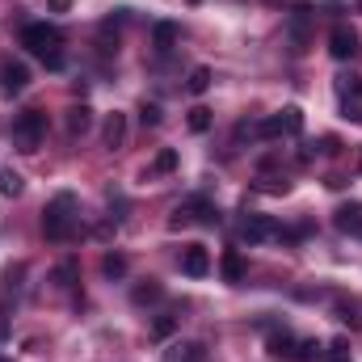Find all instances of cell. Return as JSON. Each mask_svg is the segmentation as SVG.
Returning <instances> with one entry per match:
<instances>
[{
	"mask_svg": "<svg viewBox=\"0 0 362 362\" xmlns=\"http://www.w3.org/2000/svg\"><path fill=\"white\" fill-rule=\"evenodd\" d=\"M266 346H270L274 358H295V337H291L286 329H282V333H270V341H266Z\"/></svg>",
	"mask_w": 362,
	"mask_h": 362,
	"instance_id": "17",
	"label": "cell"
},
{
	"mask_svg": "<svg viewBox=\"0 0 362 362\" xmlns=\"http://www.w3.org/2000/svg\"><path fill=\"white\" fill-rule=\"evenodd\" d=\"M325 358H329V362H354V358H350V341H346V337L329 341V346H325Z\"/></svg>",
	"mask_w": 362,
	"mask_h": 362,
	"instance_id": "22",
	"label": "cell"
},
{
	"mask_svg": "<svg viewBox=\"0 0 362 362\" xmlns=\"http://www.w3.org/2000/svg\"><path fill=\"white\" fill-rule=\"evenodd\" d=\"M185 89L194 93V97H198V93H206V89H211V68H194V72H189V81H185Z\"/></svg>",
	"mask_w": 362,
	"mask_h": 362,
	"instance_id": "19",
	"label": "cell"
},
{
	"mask_svg": "<svg viewBox=\"0 0 362 362\" xmlns=\"http://www.w3.org/2000/svg\"><path fill=\"white\" fill-rule=\"evenodd\" d=\"M189 131H194V135L211 131V110H206V105H194V110H189Z\"/></svg>",
	"mask_w": 362,
	"mask_h": 362,
	"instance_id": "21",
	"label": "cell"
},
{
	"mask_svg": "<svg viewBox=\"0 0 362 362\" xmlns=\"http://www.w3.org/2000/svg\"><path fill=\"white\" fill-rule=\"evenodd\" d=\"M21 47L25 51H34L51 72H64V38H59V30L55 25H47V21H30L25 30H21Z\"/></svg>",
	"mask_w": 362,
	"mask_h": 362,
	"instance_id": "1",
	"label": "cell"
},
{
	"mask_svg": "<svg viewBox=\"0 0 362 362\" xmlns=\"http://www.w3.org/2000/svg\"><path fill=\"white\" fill-rule=\"evenodd\" d=\"M295 358H299V362L325 358V346H320V341H295Z\"/></svg>",
	"mask_w": 362,
	"mask_h": 362,
	"instance_id": "20",
	"label": "cell"
},
{
	"mask_svg": "<svg viewBox=\"0 0 362 362\" xmlns=\"http://www.w3.org/2000/svg\"><path fill=\"white\" fill-rule=\"evenodd\" d=\"M333 228H337L341 236L362 240V202H341V206L333 211Z\"/></svg>",
	"mask_w": 362,
	"mask_h": 362,
	"instance_id": "8",
	"label": "cell"
},
{
	"mask_svg": "<svg viewBox=\"0 0 362 362\" xmlns=\"http://www.w3.org/2000/svg\"><path fill=\"white\" fill-rule=\"evenodd\" d=\"M0 362H8V358H0Z\"/></svg>",
	"mask_w": 362,
	"mask_h": 362,
	"instance_id": "32",
	"label": "cell"
},
{
	"mask_svg": "<svg viewBox=\"0 0 362 362\" xmlns=\"http://www.w3.org/2000/svg\"><path fill=\"white\" fill-rule=\"evenodd\" d=\"M101 270H105V278H122V274H127V257H118V253H110V257L101 262Z\"/></svg>",
	"mask_w": 362,
	"mask_h": 362,
	"instance_id": "24",
	"label": "cell"
},
{
	"mask_svg": "<svg viewBox=\"0 0 362 362\" xmlns=\"http://www.w3.org/2000/svg\"><path fill=\"white\" fill-rule=\"evenodd\" d=\"M362 51V38H358V30H350V25H333V34H329V55L333 59H354Z\"/></svg>",
	"mask_w": 362,
	"mask_h": 362,
	"instance_id": "6",
	"label": "cell"
},
{
	"mask_svg": "<svg viewBox=\"0 0 362 362\" xmlns=\"http://www.w3.org/2000/svg\"><path fill=\"white\" fill-rule=\"evenodd\" d=\"M51 8H55V13H68V8H72V0H51Z\"/></svg>",
	"mask_w": 362,
	"mask_h": 362,
	"instance_id": "31",
	"label": "cell"
},
{
	"mask_svg": "<svg viewBox=\"0 0 362 362\" xmlns=\"http://www.w3.org/2000/svg\"><path fill=\"white\" fill-rule=\"evenodd\" d=\"M337 320L350 325V329H358V308L354 303H337Z\"/></svg>",
	"mask_w": 362,
	"mask_h": 362,
	"instance_id": "26",
	"label": "cell"
},
{
	"mask_svg": "<svg viewBox=\"0 0 362 362\" xmlns=\"http://www.w3.org/2000/svg\"><path fill=\"white\" fill-rule=\"evenodd\" d=\"M173 329H177V320H173V316H160V320L152 325V337H156V341H165V337H169Z\"/></svg>",
	"mask_w": 362,
	"mask_h": 362,
	"instance_id": "27",
	"label": "cell"
},
{
	"mask_svg": "<svg viewBox=\"0 0 362 362\" xmlns=\"http://www.w3.org/2000/svg\"><path fill=\"white\" fill-rule=\"evenodd\" d=\"M206 358V350L198 346V341H181V346H173L169 354H165V362H202Z\"/></svg>",
	"mask_w": 362,
	"mask_h": 362,
	"instance_id": "16",
	"label": "cell"
},
{
	"mask_svg": "<svg viewBox=\"0 0 362 362\" xmlns=\"http://www.w3.org/2000/svg\"><path fill=\"white\" fill-rule=\"evenodd\" d=\"M173 169H177V152H173V148H165V152L156 156V173H173Z\"/></svg>",
	"mask_w": 362,
	"mask_h": 362,
	"instance_id": "25",
	"label": "cell"
},
{
	"mask_svg": "<svg viewBox=\"0 0 362 362\" xmlns=\"http://www.w3.org/2000/svg\"><path fill=\"white\" fill-rule=\"evenodd\" d=\"M72 278H76V262H64L55 270V286H72Z\"/></svg>",
	"mask_w": 362,
	"mask_h": 362,
	"instance_id": "28",
	"label": "cell"
},
{
	"mask_svg": "<svg viewBox=\"0 0 362 362\" xmlns=\"http://www.w3.org/2000/svg\"><path fill=\"white\" fill-rule=\"evenodd\" d=\"M152 38H156V51H173V42H177V25H173V21H160Z\"/></svg>",
	"mask_w": 362,
	"mask_h": 362,
	"instance_id": "18",
	"label": "cell"
},
{
	"mask_svg": "<svg viewBox=\"0 0 362 362\" xmlns=\"http://www.w3.org/2000/svg\"><path fill=\"white\" fill-rule=\"evenodd\" d=\"M72 228H76V198L72 194H55L47 202V211H42V232H47V240H68Z\"/></svg>",
	"mask_w": 362,
	"mask_h": 362,
	"instance_id": "2",
	"label": "cell"
},
{
	"mask_svg": "<svg viewBox=\"0 0 362 362\" xmlns=\"http://www.w3.org/2000/svg\"><path fill=\"white\" fill-rule=\"evenodd\" d=\"M270 236H278V223H274L270 215H245V219H240V240L262 245V240H270Z\"/></svg>",
	"mask_w": 362,
	"mask_h": 362,
	"instance_id": "9",
	"label": "cell"
},
{
	"mask_svg": "<svg viewBox=\"0 0 362 362\" xmlns=\"http://www.w3.org/2000/svg\"><path fill=\"white\" fill-rule=\"evenodd\" d=\"M181 270L189 274V278H202V274H211V257H206V249H202V245H189V249L181 253Z\"/></svg>",
	"mask_w": 362,
	"mask_h": 362,
	"instance_id": "11",
	"label": "cell"
},
{
	"mask_svg": "<svg viewBox=\"0 0 362 362\" xmlns=\"http://www.w3.org/2000/svg\"><path fill=\"white\" fill-rule=\"evenodd\" d=\"M148 299H160V286L148 282V286H135V303H148Z\"/></svg>",
	"mask_w": 362,
	"mask_h": 362,
	"instance_id": "30",
	"label": "cell"
},
{
	"mask_svg": "<svg viewBox=\"0 0 362 362\" xmlns=\"http://www.w3.org/2000/svg\"><path fill=\"white\" fill-rule=\"evenodd\" d=\"M64 122H68V135L76 139V135H85V131L93 127V110H89V105H72Z\"/></svg>",
	"mask_w": 362,
	"mask_h": 362,
	"instance_id": "14",
	"label": "cell"
},
{
	"mask_svg": "<svg viewBox=\"0 0 362 362\" xmlns=\"http://www.w3.org/2000/svg\"><path fill=\"white\" fill-rule=\"evenodd\" d=\"M0 194H4V198H17V194H21V177H17L13 169H0Z\"/></svg>",
	"mask_w": 362,
	"mask_h": 362,
	"instance_id": "23",
	"label": "cell"
},
{
	"mask_svg": "<svg viewBox=\"0 0 362 362\" xmlns=\"http://www.w3.org/2000/svg\"><path fill=\"white\" fill-rule=\"evenodd\" d=\"M308 21H312V8H308V4L291 8V42H295V51L308 47Z\"/></svg>",
	"mask_w": 362,
	"mask_h": 362,
	"instance_id": "12",
	"label": "cell"
},
{
	"mask_svg": "<svg viewBox=\"0 0 362 362\" xmlns=\"http://www.w3.org/2000/svg\"><path fill=\"white\" fill-rule=\"evenodd\" d=\"M101 139H105V148H122V139H127V114H110L105 127H101Z\"/></svg>",
	"mask_w": 362,
	"mask_h": 362,
	"instance_id": "13",
	"label": "cell"
},
{
	"mask_svg": "<svg viewBox=\"0 0 362 362\" xmlns=\"http://www.w3.org/2000/svg\"><path fill=\"white\" fill-rule=\"evenodd\" d=\"M337 97H341V110L350 122H362V81L358 76H341L337 81Z\"/></svg>",
	"mask_w": 362,
	"mask_h": 362,
	"instance_id": "7",
	"label": "cell"
},
{
	"mask_svg": "<svg viewBox=\"0 0 362 362\" xmlns=\"http://www.w3.org/2000/svg\"><path fill=\"white\" fill-rule=\"evenodd\" d=\"M219 270H223V282H232V286H236V282H245V257H240L236 249H228V253H223V262H219Z\"/></svg>",
	"mask_w": 362,
	"mask_h": 362,
	"instance_id": "15",
	"label": "cell"
},
{
	"mask_svg": "<svg viewBox=\"0 0 362 362\" xmlns=\"http://www.w3.org/2000/svg\"><path fill=\"white\" fill-rule=\"evenodd\" d=\"M25 85H30V68H25V64H4V68H0V93H4V97L25 93Z\"/></svg>",
	"mask_w": 362,
	"mask_h": 362,
	"instance_id": "10",
	"label": "cell"
},
{
	"mask_svg": "<svg viewBox=\"0 0 362 362\" xmlns=\"http://www.w3.org/2000/svg\"><path fill=\"white\" fill-rule=\"evenodd\" d=\"M189 223H202V228H215L219 223V211H215V202L211 198H202V194H194V198H185L177 211H173V219H169V228H189Z\"/></svg>",
	"mask_w": 362,
	"mask_h": 362,
	"instance_id": "4",
	"label": "cell"
},
{
	"mask_svg": "<svg viewBox=\"0 0 362 362\" xmlns=\"http://www.w3.org/2000/svg\"><path fill=\"white\" fill-rule=\"evenodd\" d=\"M299 131H303V110H299V105L278 110L274 118H266V122L257 127L262 139H282V135H299Z\"/></svg>",
	"mask_w": 362,
	"mask_h": 362,
	"instance_id": "5",
	"label": "cell"
},
{
	"mask_svg": "<svg viewBox=\"0 0 362 362\" xmlns=\"http://www.w3.org/2000/svg\"><path fill=\"white\" fill-rule=\"evenodd\" d=\"M139 118H144V127H156V122H160V105H148V101H144V105H139Z\"/></svg>",
	"mask_w": 362,
	"mask_h": 362,
	"instance_id": "29",
	"label": "cell"
},
{
	"mask_svg": "<svg viewBox=\"0 0 362 362\" xmlns=\"http://www.w3.org/2000/svg\"><path fill=\"white\" fill-rule=\"evenodd\" d=\"M47 139V114L42 110H25L13 118V144L21 152H38V144Z\"/></svg>",
	"mask_w": 362,
	"mask_h": 362,
	"instance_id": "3",
	"label": "cell"
}]
</instances>
